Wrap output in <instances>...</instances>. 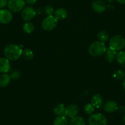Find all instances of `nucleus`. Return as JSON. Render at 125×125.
<instances>
[{
	"instance_id": "obj_27",
	"label": "nucleus",
	"mask_w": 125,
	"mask_h": 125,
	"mask_svg": "<svg viewBox=\"0 0 125 125\" xmlns=\"http://www.w3.org/2000/svg\"><path fill=\"white\" fill-rule=\"evenodd\" d=\"M20 76H21V74L19 71H14L12 72L10 75V78L14 80H17V79H20Z\"/></svg>"
},
{
	"instance_id": "obj_18",
	"label": "nucleus",
	"mask_w": 125,
	"mask_h": 125,
	"mask_svg": "<svg viewBox=\"0 0 125 125\" xmlns=\"http://www.w3.org/2000/svg\"><path fill=\"white\" fill-rule=\"evenodd\" d=\"M68 120L64 115L58 116L55 118L53 121V125H67Z\"/></svg>"
},
{
	"instance_id": "obj_16",
	"label": "nucleus",
	"mask_w": 125,
	"mask_h": 125,
	"mask_svg": "<svg viewBox=\"0 0 125 125\" xmlns=\"http://www.w3.org/2000/svg\"><path fill=\"white\" fill-rule=\"evenodd\" d=\"M10 77L8 74H3L0 75V87L4 88L8 86L10 81Z\"/></svg>"
},
{
	"instance_id": "obj_11",
	"label": "nucleus",
	"mask_w": 125,
	"mask_h": 125,
	"mask_svg": "<svg viewBox=\"0 0 125 125\" xmlns=\"http://www.w3.org/2000/svg\"><path fill=\"white\" fill-rule=\"evenodd\" d=\"M10 69L9 60L6 58L0 57V73H6Z\"/></svg>"
},
{
	"instance_id": "obj_15",
	"label": "nucleus",
	"mask_w": 125,
	"mask_h": 125,
	"mask_svg": "<svg viewBox=\"0 0 125 125\" xmlns=\"http://www.w3.org/2000/svg\"><path fill=\"white\" fill-rule=\"evenodd\" d=\"M116 51L111 48H109L105 52V59L108 62H112L116 58Z\"/></svg>"
},
{
	"instance_id": "obj_13",
	"label": "nucleus",
	"mask_w": 125,
	"mask_h": 125,
	"mask_svg": "<svg viewBox=\"0 0 125 125\" xmlns=\"http://www.w3.org/2000/svg\"><path fill=\"white\" fill-rule=\"evenodd\" d=\"M91 104L93 105L94 107L97 109H99L102 107L103 104V99L101 96L99 94H94L91 99Z\"/></svg>"
},
{
	"instance_id": "obj_20",
	"label": "nucleus",
	"mask_w": 125,
	"mask_h": 125,
	"mask_svg": "<svg viewBox=\"0 0 125 125\" xmlns=\"http://www.w3.org/2000/svg\"><path fill=\"white\" fill-rule=\"evenodd\" d=\"M23 57L26 60H31L34 58V53L30 49H26L22 52Z\"/></svg>"
},
{
	"instance_id": "obj_23",
	"label": "nucleus",
	"mask_w": 125,
	"mask_h": 125,
	"mask_svg": "<svg viewBox=\"0 0 125 125\" xmlns=\"http://www.w3.org/2000/svg\"><path fill=\"white\" fill-rule=\"evenodd\" d=\"M116 60L120 64H123L125 63V52L124 51H120L116 53Z\"/></svg>"
},
{
	"instance_id": "obj_12",
	"label": "nucleus",
	"mask_w": 125,
	"mask_h": 125,
	"mask_svg": "<svg viewBox=\"0 0 125 125\" xmlns=\"http://www.w3.org/2000/svg\"><path fill=\"white\" fill-rule=\"evenodd\" d=\"M118 109V104L115 101L110 100L106 102L104 105V111L107 113H113Z\"/></svg>"
},
{
	"instance_id": "obj_1",
	"label": "nucleus",
	"mask_w": 125,
	"mask_h": 125,
	"mask_svg": "<svg viewBox=\"0 0 125 125\" xmlns=\"http://www.w3.org/2000/svg\"><path fill=\"white\" fill-rule=\"evenodd\" d=\"M22 49L15 44H9L4 49L6 58L10 61L17 60L22 55Z\"/></svg>"
},
{
	"instance_id": "obj_14",
	"label": "nucleus",
	"mask_w": 125,
	"mask_h": 125,
	"mask_svg": "<svg viewBox=\"0 0 125 125\" xmlns=\"http://www.w3.org/2000/svg\"><path fill=\"white\" fill-rule=\"evenodd\" d=\"M68 12L63 8L57 9L55 12V17L57 20H64L68 17Z\"/></svg>"
},
{
	"instance_id": "obj_7",
	"label": "nucleus",
	"mask_w": 125,
	"mask_h": 125,
	"mask_svg": "<svg viewBox=\"0 0 125 125\" xmlns=\"http://www.w3.org/2000/svg\"><path fill=\"white\" fill-rule=\"evenodd\" d=\"M12 14L9 10L5 9H0V23L8 24L12 21Z\"/></svg>"
},
{
	"instance_id": "obj_5",
	"label": "nucleus",
	"mask_w": 125,
	"mask_h": 125,
	"mask_svg": "<svg viewBox=\"0 0 125 125\" xmlns=\"http://www.w3.org/2000/svg\"><path fill=\"white\" fill-rule=\"evenodd\" d=\"M58 20L53 15H49L45 17L42 22V28L45 31H51L56 27Z\"/></svg>"
},
{
	"instance_id": "obj_21",
	"label": "nucleus",
	"mask_w": 125,
	"mask_h": 125,
	"mask_svg": "<svg viewBox=\"0 0 125 125\" xmlns=\"http://www.w3.org/2000/svg\"><path fill=\"white\" fill-rule=\"evenodd\" d=\"M23 31L26 33H31L34 30V26L32 23L26 22L23 26Z\"/></svg>"
},
{
	"instance_id": "obj_8",
	"label": "nucleus",
	"mask_w": 125,
	"mask_h": 125,
	"mask_svg": "<svg viewBox=\"0 0 125 125\" xmlns=\"http://www.w3.org/2000/svg\"><path fill=\"white\" fill-rule=\"evenodd\" d=\"M36 15V11L32 7H26L21 12V17L25 21L31 20Z\"/></svg>"
},
{
	"instance_id": "obj_31",
	"label": "nucleus",
	"mask_w": 125,
	"mask_h": 125,
	"mask_svg": "<svg viewBox=\"0 0 125 125\" xmlns=\"http://www.w3.org/2000/svg\"><path fill=\"white\" fill-rule=\"evenodd\" d=\"M123 87L124 90H125V79H124L123 82Z\"/></svg>"
},
{
	"instance_id": "obj_28",
	"label": "nucleus",
	"mask_w": 125,
	"mask_h": 125,
	"mask_svg": "<svg viewBox=\"0 0 125 125\" xmlns=\"http://www.w3.org/2000/svg\"><path fill=\"white\" fill-rule=\"evenodd\" d=\"M8 5L7 0H0V9H3Z\"/></svg>"
},
{
	"instance_id": "obj_3",
	"label": "nucleus",
	"mask_w": 125,
	"mask_h": 125,
	"mask_svg": "<svg viewBox=\"0 0 125 125\" xmlns=\"http://www.w3.org/2000/svg\"><path fill=\"white\" fill-rule=\"evenodd\" d=\"M109 46L115 51H120L125 47V38L120 35L114 36L110 39Z\"/></svg>"
},
{
	"instance_id": "obj_9",
	"label": "nucleus",
	"mask_w": 125,
	"mask_h": 125,
	"mask_svg": "<svg viewBox=\"0 0 125 125\" xmlns=\"http://www.w3.org/2000/svg\"><path fill=\"white\" fill-rule=\"evenodd\" d=\"M79 113V108L75 104H71L65 108V116L73 118L77 115Z\"/></svg>"
},
{
	"instance_id": "obj_2",
	"label": "nucleus",
	"mask_w": 125,
	"mask_h": 125,
	"mask_svg": "<svg viewBox=\"0 0 125 125\" xmlns=\"http://www.w3.org/2000/svg\"><path fill=\"white\" fill-rule=\"evenodd\" d=\"M107 49L104 42L95 41L89 47L88 52L93 56H99L106 52Z\"/></svg>"
},
{
	"instance_id": "obj_17",
	"label": "nucleus",
	"mask_w": 125,
	"mask_h": 125,
	"mask_svg": "<svg viewBox=\"0 0 125 125\" xmlns=\"http://www.w3.org/2000/svg\"><path fill=\"white\" fill-rule=\"evenodd\" d=\"M53 113L57 116H62L65 114V107L63 104H60L55 106L53 109Z\"/></svg>"
},
{
	"instance_id": "obj_22",
	"label": "nucleus",
	"mask_w": 125,
	"mask_h": 125,
	"mask_svg": "<svg viewBox=\"0 0 125 125\" xmlns=\"http://www.w3.org/2000/svg\"><path fill=\"white\" fill-rule=\"evenodd\" d=\"M98 38L99 39V41L104 42L107 41L109 38V34L105 31H101L98 34Z\"/></svg>"
},
{
	"instance_id": "obj_24",
	"label": "nucleus",
	"mask_w": 125,
	"mask_h": 125,
	"mask_svg": "<svg viewBox=\"0 0 125 125\" xmlns=\"http://www.w3.org/2000/svg\"><path fill=\"white\" fill-rule=\"evenodd\" d=\"M114 77L117 80H121L125 77V73L123 70H117L114 73Z\"/></svg>"
},
{
	"instance_id": "obj_29",
	"label": "nucleus",
	"mask_w": 125,
	"mask_h": 125,
	"mask_svg": "<svg viewBox=\"0 0 125 125\" xmlns=\"http://www.w3.org/2000/svg\"><path fill=\"white\" fill-rule=\"evenodd\" d=\"M38 0H26V3L30 5H33L37 3Z\"/></svg>"
},
{
	"instance_id": "obj_26",
	"label": "nucleus",
	"mask_w": 125,
	"mask_h": 125,
	"mask_svg": "<svg viewBox=\"0 0 125 125\" xmlns=\"http://www.w3.org/2000/svg\"><path fill=\"white\" fill-rule=\"evenodd\" d=\"M53 8L52 6H47L44 9V12H45V15H47V16L52 15V14H53Z\"/></svg>"
},
{
	"instance_id": "obj_10",
	"label": "nucleus",
	"mask_w": 125,
	"mask_h": 125,
	"mask_svg": "<svg viewBox=\"0 0 125 125\" xmlns=\"http://www.w3.org/2000/svg\"><path fill=\"white\" fill-rule=\"evenodd\" d=\"M93 10L97 13H103L106 10V4L102 0H95L92 3Z\"/></svg>"
},
{
	"instance_id": "obj_6",
	"label": "nucleus",
	"mask_w": 125,
	"mask_h": 125,
	"mask_svg": "<svg viewBox=\"0 0 125 125\" xmlns=\"http://www.w3.org/2000/svg\"><path fill=\"white\" fill-rule=\"evenodd\" d=\"M25 2L24 0H9L8 7L11 12H18L23 9Z\"/></svg>"
},
{
	"instance_id": "obj_25",
	"label": "nucleus",
	"mask_w": 125,
	"mask_h": 125,
	"mask_svg": "<svg viewBox=\"0 0 125 125\" xmlns=\"http://www.w3.org/2000/svg\"><path fill=\"white\" fill-rule=\"evenodd\" d=\"M94 110V107L93 105L91 104H85V107H84V111L86 114L88 115H91L93 113Z\"/></svg>"
},
{
	"instance_id": "obj_4",
	"label": "nucleus",
	"mask_w": 125,
	"mask_h": 125,
	"mask_svg": "<svg viewBox=\"0 0 125 125\" xmlns=\"http://www.w3.org/2000/svg\"><path fill=\"white\" fill-rule=\"evenodd\" d=\"M89 125H107V120L101 114H91L88 118Z\"/></svg>"
},
{
	"instance_id": "obj_19",
	"label": "nucleus",
	"mask_w": 125,
	"mask_h": 125,
	"mask_svg": "<svg viewBox=\"0 0 125 125\" xmlns=\"http://www.w3.org/2000/svg\"><path fill=\"white\" fill-rule=\"evenodd\" d=\"M69 125H85V121L81 116H75L71 119Z\"/></svg>"
},
{
	"instance_id": "obj_30",
	"label": "nucleus",
	"mask_w": 125,
	"mask_h": 125,
	"mask_svg": "<svg viewBox=\"0 0 125 125\" xmlns=\"http://www.w3.org/2000/svg\"><path fill=\"white\" fill-rule=\"evenodd\" d=\"M116 1L119 3L120 4H125V0H116Z\"/></svg>"
},
{
	"instance_id": "obj_32",
	"label": "nucleus",
	"mask_w": 125,
	"mask_h": 125,
	"mask_svg": "<svg viewBox=\"0 0 125 125\" xmlns=\"http://www.w3.org/2000/svg\"><path fill=\"white\" fill-rule=\"evenodd\" d=\"M123 120H124V121H125V116H124Z\"/></svg>"
}]
</instances>
